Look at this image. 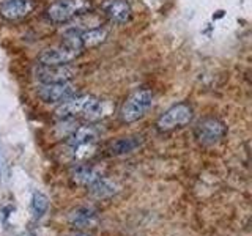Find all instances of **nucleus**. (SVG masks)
Listing matches in <instances>:
<instances>
[{
	"mask_svg": "<svg viewBox=\"0 0 252 236\" xmlns=\"http://www.w3.org/2000/svg\"><path fill=\"white\" fill-rule=\"evenodd\" d=\"M77 88L69 82H59V84H43L38 87V96L46 104H57V102H65L66 99L73 98Z\"/></svg>",
	"mask_w": 252,
	"mask_h": 236,
	"instance_id": "nucleus-6",
	"label": "nucleus"
},
{
	"mask_svg": "<svg viewBox=\"0 0 252 236\" xmlns=\"http://www.w3.org/2000/svg\"><path fill=\"white\" fill-rule=\"evenodd\" d=\"M192 118V109L189 104H185V102H180V104L172 106L169 110L159 117L158 120V128L161 131H170L183 126L186 123L191 121Z\"/></svg>",
	"mask_w": 252,
	"mask_h": 236,
	"instance_id": "nucleus-4",
	"label": "nucleus"
},
{
	"mask_svg": "<svg viewBox=\"0 0 252 236\" xmlns=\"http://www.w3.org/2000/svg\"><path fill=\"white\" fill-rule=\"evenodd\" d=\"M90 10V0H59L49 6L47 16L54 22H68Z\"/></svg>",
	"mask_w": 252,
	"mask_h": 236,
	"instance_id": "nucleus-2",
	"label": "nucleus"
},
{
	"mask_svg": "<svg viewBox=\"0 0 252 236\" xmlns=\"http://www.w3.org/2000/svg\"><path fill=\"white\" fill-rule=\"evenodd\" d=\"M96 98L89 96V94H81V96H73L66 99L65 102H62L59 106V109L55 110L59 118H63V120H68V118H74L77 115H84L87 117L89 110L92 109L93 102Z\"/></svg>",
	"mask_w": 252,
	"mask_h": 236,
	"instance_id": "nucleus-9",
	"label": "nucleus"
},
{
	"mask_svg": "<svg viewBox=\"0 0 252 236\" xmlns=\"http://www.w3.org/2000/svg\"><path fill=\"white\" fill-rule=\"evenodd\" d=\"M94 140H96V131L90 126H82V128H76L71 132L68 145L73 149L74 156L82 159V157L92 154Z\"/></svg>",
	"mask_w": 252,
	"mask_h": 236,
	"instance_id": "nucleus-3",
	"label": "nucleus"
},
{
	"mask_svg": "<svg viewBox=\"0 0 252 236\" xmlns=\"http://www.w3.org/2000/svg\"><path fill=\"white\" fill-rule=\"evenodd\" d=\"M153 106V93L150 90H137L126 99L122 107V120L126 123L137 121Z\"/></svg>",
	"mask_w": 252,
	"mask_h": 236,
	"instance_id": "nucleus-1",
	"label": "nucleus"
},
{
	"mask_svg": "<svg viewBox=\"0 0 252 236\" xmlns=\"http://www.w3.org/2000/svg\"><path fill=\"white\" fill-rule=\"evenodd\" d=\"M35 8L33 0H2L0 3V14L5 19L16 21L29 16Z\"/></svg>",
	"mask_w": 252,
	"mask_h": 236,
	"instance_id": "nucleus-10",
	"label": "nucleus"
},
{
	"mask_svg": "<svg viewBox=\"0 0 252 236\" xmlns=\"http://www.w3.org/2000/svg\"><path fill=\"white\" fill-rule=\"evenodd\" d=\"M69 222L74 227H90L96 222V211L89 206H81L69 214Z\"/></svg>",
	"mask_w": 252,
	"mask_h": 236,
	"instance_id": "nucleus-13",
	"label": "nucleus"
},
{
	"mask_svg": "<svg viewBox=\"0 0 252 236\" xmlns=\"http://www.w3.org/2000/svg\"><path fill=\"white\" fill-rule=\"evenodd\" d=\"M107 36V31L101 27L89 29L85 31H79V43H81L82 49H90V47H96L101 43H104Z\"/></svg>",
	"mask_w": 252,
	"mask_h": 236,
	"instance_id": "nucleus-12",
	"label": "nucleus"
},
{
	"mask_svg": "<svg viewBox=\"0 0 252 236\" xmlns=\"http://www.w3.org/2000/svg\"><path fill=\"white\" fill-rule=\"evenodd\" d=\"M142 145V137H123L115 140L112 147H110V153L115 156L128 154L132 153L134 149H137Z\"/></svg>",
	"mask_w": 252,
	"mask_h": 236,
	"instance_id": "nucleus-14",
	"label": "nucleus"
},
{
	"mask_svg": "<svg viewBox=\"0 0 252 236\" xmlns=\"http://www.w3.org/2000/svg\"><path fill=\"white\" fill-rule=\"evenodd\" d=\"M47 197L41 192H33L32 195V211H33L35 217H41L47 211Z\"/></svg>",
	"mask_w": 252,
	"mask_h": 236,
	"instance_id": "nucleus-17",
	"label": "nucleus"
},
{
	"mask_svg": "<svg viewBox=\"0 0 252 236\" xmlns=\"http://www.w3.org/2000/svg\"><path fill=\"white\" fill-rule=\"evenodd\" d=\"M73 236H90V235H85V233H79V235H73Z\"/></svg>",
	"mask_w": 252,
	"mask_h": 236,
	"instance_id": "nucleus-18",
	"label": "nucleus"
},
{
	"mask_svg": "<svg viewBox=\"0 0 252 236\" xmlns=\"http://www.w3.org/2000/svg\"><path fill=\"white\" fill-rule=\"evenodd\" d=\"M102 11L115 24H125L131 19V5L126 0H106L102 3Z\"/></svg>",
	"mask_w": 252,
	"mask_h": 236,
	"instance_id": "nucleus-11",
	"label": "nucleus"
},
{
	"mask_svg": "<svg viewBox=\"0 0 252 236\" xmlns=\"http://www.w3.org/2000/svg\"><path fill=\"white\" fill-rule=\"evenodd\" d=\"M225 126L218 118H205L195 128V137L203 145H215L225 136Z\"/></svg>",
	"mask_w": 252,
	"mask_h": 236,
	"instance_id": "nucleus-8",
	"label": "nucleus"
},
{
	"mask_svg": "<svg viewBox=\"0 0 252 236\" xmlns=\"http://www.w3.org/2000/svg\"><path fill=\"white\" fill-rule=\"evenodd\" d=\"M82 54V49L74 46H69L62 43L60 47H52V49H46L38 55L39 65H68L76 57Z\"/></svg>",
	"mask_w": 252,
	"mask_h": 236,
	"instance_id": "nucleus-7",
	"label": "nucleus"
},
{
	"mask_svg": "<svg viewBox=\"0 0 252 236\" xmlns=\"http://www.w3.org/2000/svg\"><path fill=\"white\" fill-rule=\"evenodd\" d=\"M89 187H90L92 195H94L96 199H107V197L114 195L117 192V186L112 183V181H109L107 178H102V177H99Z\"/></svg>",
	"mask_w": 252,
	"mask_h": 236,
	"instance_id": "nucleus-15",
	"label": "nucleus"
},
{
	"mask_svg": "<svg viewBox=\"0 0 252 236\" xmlns=\"http://www.w3.org/2000/svg\"><path fill=\"white\" fill-rule=\"evenodd\" d=\"M33 73L41 84H59L69 82L76 76L77 69L69 65H38Z\"/></svg>",
	"mask_w": 252,
	"mask_h": 236,
	"instance_id": "nucleus-5",
	"label": "nucleus"
},
{
	"mask_svg": "<svg viewBox=\"0 0 252 236\" xmlns=\"http://www.w3.org/2000/svg\"><path fill=\"white\" fill-rule=\"evenodd\" d=\"M99 177L101 175H99L96 170L92 169V167H87V165H81V167H77L74 170V173H73L74 181H77L79 184H84V186L93 184Z\"/></svg>",
	"mask_w": 252,
	"mask_h": 236,
	"instance_id": "nucleus-16",
	"label": "nucleus"
}]
</instances>
